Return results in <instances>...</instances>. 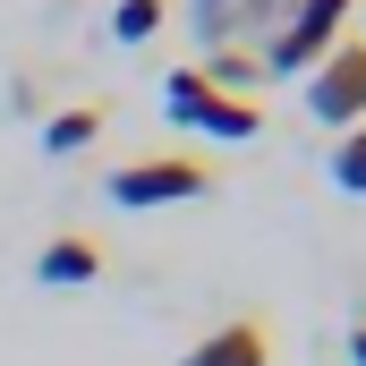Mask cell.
I'll list each match as a JSON object with an SVG mask.
<instances>
[{
  "mask_svg": "<svg viewBox=\"0 0 366 366\" xmlns=\"http://www.w3.org/2000/svg\"><path fill=\"white\" fill-rule=\"evenodd\" d=\"M162 17H171V0H119L111 9V34L119 43H145V34H162Z\"/></svg>",
  "mask_w": 366,
  "mask_h": 366,
  "instance_id": "cell-10",
  "label": "cell"
},
{
  "mask_svg": "<svg viewBox=\"0 0 366 366\" xmlns=\"http://www.w3.org/2000/svg\"><path fill=\"white\" fill-rule=\"evenodd\" d=\"M256 77H264V60H256V51H239V43H222V51H213V69H204V86H213V94H247Z\"/></svg>",
  "mask_w": 366,
  "mask_h": 366,
  "instance_id": "cell-9",
  "label": "cell"
},
{
  "mask_svg": "<svg viewBox=\"0 0 366 366\" xmlns=\"http://www.w3.org/2000/svg\"><path fill=\"white\" fill-rule=\"evenodd\" d=\"M332 187H341V196H366V128H350V137L332 145Z\"/></svg>",
  "mask_w": 366,
  "mask_h": 366,
  "instance_id": "cell-12",
  "label": "cell"
},
{
  "mask_svg": "<svg viewBox=\"0 0 366 366\" xmlns=\"http://www.w3.org/2000/svg\"><path fill=\"white\" fill-rule=\"evenodd\" d=\"M307 111L324 128H366V34H341L315 69H307Z\"/></svg>",
  "mask_w": 366,
  "mask_h": 366,
  "instance_id": "cell-1",
  "label": "cell"
},
{
  "mask_svg": "<svg viewBox=\"0 0 366 366\" xmlns=\"http://www.w3.org/2000/svg\"><path fill=\"white\" fill-rule=\"evenodd\" d=\"M341 26H350V0H290L281 34L264 43V77H307V69L341 43Z\"/></svg>",
  "mask_w": 366,
  "mask_h": 366,
  "instance_id": "cell-2",
  "label": "cell"
},
{
  "mask_svg": "<svg viewBox=\"0 0 366 366\" xmlns=\"http://www.w3.org/2000/svg\"><path fill=\"white\" fill-rule=\"evenodd\" d=\"M94 137H102V111H94V102H69V111H51V128H43V145H51V154H86Z\"/></svg>",
  "mask_w": 366,
  "mask_h": 366,
  "instance_id": "cell-7",
  "label": "cell"
},
{
  "mask_svg": "<svg viewBox=\"0 0 366 366\" xmlns=\"http://www.w3.org/2000/svg\"><path fill=\"white\" fill-rule=\"evenodd\" d=\"M102 187H111V204L145 213V204H187V196H204L213 171H204V162H187V154H137V162H119Z\"/></svg>",
  "mask_w": 366,
  "mask_h": 366,
  "instance_id": "cell-3",
  "label": "cell"
},
{
  "mask_svg": "<svg viewBox=\"0 0 366 366\" xmlns=\"http://www.w3.org/2000/svg\"><path fill=\"white\" fill-rule=\"evenodd\" d=\"M187 9H196V26H204V34L222 43V34H239V26H247L256 9H273V0H187Z\"/></svg>",
  "mask_w": 366,
  "mask_h": 366,
  "instance_id": "cell-11",
  "label": "cell"
},
{
  "mask_svg": "<svg viewBox=\"0 0 366 366\" xmlns=\"http://www.w3.org/2000/svg\"><path fill=\"white\" fill-rule=\"evenodd\" d=\"M196 128H204V137H230V145H247V137H264V111H256L247 94H213Z\"/></svg>",
  "mask_w": 366,
  "mask_h": 366,
  "instance_id": "cell-6",
  "label": "cell"
},
{
  "mask_svg": "<svg viewBox=\"0 0 366 366\" xmlns=\"http://www.w3.org/2000/svg\"><path fill=\"white\" fill-rule=\"evenodd\" d=\"M179 366H273V332H264L256 315H230V324H213Z\"/></svg>",
  "mask_w": 366,
  "mask_h": 366,
  "instance_id": "cell-4",
  "label": "cell"
},
{
  "mask_svg": "<svg viewBox=\"0 0 366 366\" xmlns=\"http://www.w3.org/2000/svg\"><path fill=\"white\" fill-rule=\"evenodd\" d=\"M204 102H213L204 69H171V77H162V111H171L179 128H196V119H204Z\"/></svg>",
  "mask_w": 366,
  "mask_h": 366,
  "instance_id": "cell-8",
  "label": "cell"
},
{
  "mask_svg": "<svg viewBox=\"0 0 366 366\" xmlns=\"http://www.w3.org/2000/svg\"><path fill=\"white\" fill-rule=\"evenodd\" d=\"M34 273H43V281H60V290H77V281H94V273H102V247L69 230V239H51V247L34 256Z\"/></svg>",
  "mask_w": 366,
  "mask_h": 366,
  "instance_id": "cell-5",
  "label": "cell"
},
{
  "mask_svg": "<svg viewBox=\"0 0 366 366\" xmlns=\"http://www.w3.org/2000/svg\"><path fill=\"white\" fill-rule=\"evenodd\" d=\"M350 358H358V366H366V324H350Z\"/></svg>",
  "mask_w": 366,
  "mask_h": 366,
  "instance_id": "cell-13",
  "label": "cell"
}]
</instances>
